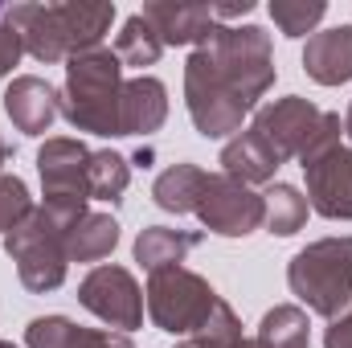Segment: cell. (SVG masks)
Masks as SVG:
<instances>
[{"mask_svg":"<svg viewBox=\"0 0 352 348\" xmlns=\"http://www.w3.org/2000/svg\"><path fill=\"white\" fill-rule=\"evenodd\" d=\"M263 201H266V230L270 234H278V238H291V234H299L303 230V221H307V197L295 188V184H270L263 193Z\"/></svg>","mask_w":352,"mask_h":348,"instance_id":"cell-24","label":"cell"},{"mask_svg":"<svg viewBox=\"0 0 352 348\" xmlns=\"http://www.w3.org/2000/svg\"><path fill=\"white\" fill-rule=\"evenodd\" d=\"M160 54H164V41H160V33L144 21V12L127 17L123 29H119V37H115V58H119L123 66L144 70V66H156Z\"/></svg>","mask_w":352,"mask_h":348,"instance_id":"cell-23","label":"cell"},{"mask_svg":"<svg viewBox=\"0 0 352 348\" xmlns=\"http://www.w3.org/2000/svg\"><path fill=\"white\" fill-rule=\"evenodd\" d=\"M119 246V221L111 213H87L66 230V254L70 262H98Z\"/></svg>","mask_w":352,"mask_h":348,"instance_id":"cell-21","label":"cell"},{"mask_svg":"<svg viewBox=\"0 0 352 348\" xmlns=\"http://www.w3.org/2000/svg\"><path fill=\"white\" fill-rule=\"evenodd\" d=\"M307 205L328 221H352V148H332L320 160L303 164Z\"/></svg>","mask_w":352,"mask_h":348,"instance_id":"cell-12","label":"cell"},{"mask_svg":"<svg viewBox=\"0 0 352 348\" xmlns=\"http://www.w3.org/2000/svg\"><path fill=\"white\" fill-rule=\"evenodd\" d=\"M144 21L160 33L164 45H201L217 25L213 4H180V0L144 4Z\"/></svg>","mask_w":352,"mask_h":348,"instance_id":"cell-14","label":"cell"},{"mask_svg":"<svg viewBox=\"0 0 352 348\" xmlns=\"http://www.w3.org/2000/svg\"><path fill=\"white\" fill-rule=\"evenodd\" d=\"M25 345L29 348H135L127 332L115 328H78L66 316H37L25 328Z\"/></svg>","mask_w":352,"mask_h":348,"instance_id":"cell-16","label":"cell"},{"mask_svg":"<svg viewBox=\"0 0 352 348\" xmlns=\"http://www.w3.org/2000/svg\"><path fill=\"white\" fill-rule=\"evenodd\" d=\"M324 348H352V307L344 316L332 320V328H328V336H324Z\"/></svg>","mask_w":352,"mask_h":348,"instance_id":"cell-29","label":"cell"},{"mask_svg":"<svg viewBox=\"0 0 352 348\" xmlns=\"http://www.w3.org/2000/svg\"><path fill=\"white\" fill-rule=\"evenodd\" d=\"M278 152L266 144L263 135L250 127V131H238L226 148H221V173L242 180V184H266L274 180V168H278Z\"/></svg>","mask_w":352,"mask_h":348,"instance_id":"cell-18","label":"cell"},{"mask_svg":"<svg viewBox=\"0 0 352 348\" xmlns=\"http://www.w3.org/2000/svg\"><path fill=\"white\" fill-rule=\"evenodd\" d=\"M320 127H324V111L299 94L274 98L254 115V131L278 152V160H303V152L311 148Z\"/></svg>","mask_w":352,"mask_h":348,"instance_id":"cell-11","label":"cell"},{"mask_svg":"<svg viewBox=\"0 0 352 348\" xmlns=\"http://www.w3.org/2000/svg\"><path fill=\"white\" fill-rule=\"evenodd\" d=\"M344 131H349V140H352V102H349V115H344Z\"/></svg>","mask_w":352,"mask_h":348,"instance_id":"cell-31","label":"cell"},{"mask_svg":"<svg viewBox=\"0 0 352 348\" xmlns=\"http://www.w3.org/2000/svg\"><path fill=\"white\" fill-rule=\"evenodd\" d=\"M197 217L205 221V230H213L221 238H246V234H254L266 221V201H263V193H254L250 184L217 173V176H209V184L201 193Z\"/></svg>","mask_w":352,"mask_h":348,"instance_id":"cell-9","label":"cell"},{"mask_svg":"<svg viewBox=\"0 0 352 348\" xmlns=\"http://www.w3.org/2000/svg\"><path fill=\"white\" fill-rule=\"evenodd\" d=\"M4 111H8V119H12L16 131H25V135H45L50 123H54L58 111H62V98H58V90L50 87L45 78L21 74V78H12L8 90H4Z\"/></svg>","mask_w":352,"mask_h":348,"instance_id":"cell-13","label":"cell"},{"mask_svg":"<svg viewBox=\"0 0 352 348\" xmlns=\"http://www.w3.org/2000/svg\"><path fill=\"white\" fill-rule=\"evenodd\" d=\"M119 98H123V62L115 50H87L70 58L62 115L90 135H119Z\"/></svg>","mask_w":352,"mask_h":348,"instance_id":"cell-2","label":"cell"},{"mask_svg":"<svg viewBox=\"0 0 352 348\" xmlns=\"http://www.w3.org/2000/svg\"><path fill=\"white\" fill-rule=\"evenodd\" d=\"M78 303L115 332H131L144 324V291L127 266H111V262L94 266L78 287Z\"/></svg>","mask_w":352,"mask_h":348,"instance_id":"cell-10","label":"cell"},{"mask_svg":"<svg viewBox=\"0 0 352 348\" xmlns=\"http://www.w3.org/2000/svg\"><path fill=\"white\" fill-rule=\"evenodd\" d=\"M4 160H8V144L0 140V164H4Z\"/></svg>","mask_w":352,"mask_h":348,"instance_id":"cell-33","label":"cell"},{"mask_svg":"<svg viewBox=\"0 0 352 348\" xmlns=\"http://www.w3.org/2000/svg\"><path fill=\"white\" fill-rule=\"evenodd\" d=\"M21 54H25L21 33H16L8 21H0V78H4V74H12V66L21 62Z\"/></svg>","mask_w":352,"mask_h":348,"instance_id":"cell-28","label":"cell"},{"mask_svg":"<svg viewBox=\"0 0 352 348\" xmlns=\"http://www.w3.org/2000/svg\"><path fill=\"white\" fill-rule=\"evenodd\" d=\"M287 283L307 312L324 320L344 316L352 307V238H320L303 246L287 266Z\"/></svg>","mask_w":352,"mask_h":348,"instance_id":"cell-3","label":"cell"},{"mask_svg":"<svg viewBox=\"0 0 352 348\" xmlns=\"http://www.w3.org/2000/svg\"><path fill=\"white\" fill-rule=\"evenodd\" d=\"M29 209H33V197H29L25 180H21V176L0 173V234H8Z\"/></svg>","mask_w":352,"mask_h":348,"instance_id":"cell-27","label":"cell"},{"mask_svg":"<svg viewBox=\"0 0 352 348\" xmlns=\"http://www.w3.org/2000/svg\"><path fill=\"white\" fill-rule=\"evenodd\" d=\"M221 74V83L234 90L246 111L274 87V54L270 33L258 25H213V33L197 45Z\"/></svg>","mask_w":352,"mask_h":348,"instance_id":"cell-4","label":"cell"},{"mask_svg":"<svg viewBox=\"0 0 352 348\" xmlns=\"http://www.w3.org/2000/svg\"><path fill=\"white\" fill-rule=\"evenodd\" d=\"M4 21L21 33V45L37 62H70L87 50H98L115 21V4H12L4 8Z\"/></svg>","mask_w":352,"mask_h":348,"instance_id":"cell-1","label":"cell"},{"mask_svg":"<svg viewBox=\"0 0 352 348\" xmlns=\"http://www.w3.org/2000/svg\"><path fill=\"white\" fill-rule=\"evenodd\" d=\"M328 4L324 0H270V21L287 33V37H303L324 21Z\"/></svg>","mask_w":352,"mask_h":348,"instance_id":"cell-26","label":"cell"},{"mask_svg":"<svg viewBox=\"0 0 352 348\" xmlns=\"http://www.w3.org/2000/svg\"><path fill=\"white\" fill-rule=\"evenodd\" d=\"M184 107H188L192 127L205 140L238 135L242 119H246V102L221 83V74L213 70L205 50H192L188 62H184Z\"/></svg>","mask_w":352,"mask_h":348,"instance_id":"cell-8","label":"cell"},{"mask_svg":"<svg viewBox=\"0 0 352 348\" xmlns=\"http://www.w3.org/2000/svg\"><path fill=\"white\" fill-rule=\"evenodd\" d=\"M246 12H254V0H234V4H213V17H217V25H221V21H234V17H246Z\"/></svg>","mask_w":352,"mask_h":348,"instance_id":"cell-30","label":"cell"},{"mask_svg":"<svg viewBox=\"0 0 352 348\" xmlns=\"http://www.w3.org/2000/svg\"><path fill=\"white\" fill-rule=\"evenodd\" d=\"M66 221H58L45 205H33L8 234H4V250L8 259L16 262V274L21 283L33 291V295H45V291H58L66 283Z\"/></svg>","mask_w":352,"mask_h":348,"instance_id":"cell-5","label":"cell"},{"mask_svg":"<svg viewBox=\"0 0 352 348\" xmlns=\"http://www.w3.org/2000/svg\"><path fill=\"white\" fill-rule=\"evenodd\" d=\"M127 180H131V168L119 152H90V201H111L119 205L123 193H127Z\"/></svg>","mask_w":352,"mask_h":348,"instance_id":"cell-25","label":"cell"},{"mask_svg":"<svg viewBox=\"0 0 352 348\" xmlns=\"http://www.w3.org/2000/svg\"><path fill=\"white\" fill-rule=\"evenodd\" d=\"M221 295L188 266H164L148 279V316L160 332L173 336H197L209 316L217 312Z\"/></svg>","mask_w":352,"mask_h":348,"instance_id":"cell-6","label":"cell"},{"mask_svg":"<svg viewBox=\"0 0 352 348\" xmlns=\"http://www.w3.org/2000/svg\"><path fill=\"white\" fill-rule=\"evenodd\" d=\"M234 348H263V345H258V340H238Z\"/></svg>","mask_w":352,"mask_h":348,"instance_id":"cell-32","label":"cell"},{"mask_svg":"<svg viewBox=\"0 0 352 348\" xmlns=\"http://www.w3.org/2000/svg\"><path fill=\"white\" fill-rule=\"evenodd\" d=\"M263 348H307L311 340V324H307V312L295 307V303H278L270 307L258 324V336Z\"/></svg>","mask_w":352,"mask_h":348,"instance_id":"cell-22","label":"cell"},{"mask_svg":"<svg viewBox=\"0 0 352 348\" xmlns=\"http://www.w3.org/2000/svg\"><path fill=\"white\" fill-rule=\"evenodd\" d=\"M201 246L197 230H168V226H148L135 238V262H144L148 270H164V266H180L188 250Z\"/></svg>","mask_w":352,"mask_h":348,"instance_id":"cell-19","label":"cell"},{"mask_svg":"<svg viewBox=\"0 0 352 348\" xmlns=\"http://www.w3.org/2000/svg\"><path fill=\"white\" fill-rule=\"evenodd\" d=\"M303 70L320 87L352 83V25H336V29L311 33L307 50H303Z\"/></svg>","mask_w":352,"mask_h":348,"instance_id":"cell-17","label":"cell"},{"mask_svg":"<svg viewBox=\"0 0 352 348\" xmlns=\"http://www.w3.org/2000/svg\"><path fill=\"white\" fill-rule=\"evenodd\" d=\"M0 21H4V8H0Z\"/></svg>","mask_w":352,"mask_h":348,"instance_id":"cell-35","label":"cell"},{"mask_svg":"<svg viewBox=\"0 0 352 348\" xmlns=\"http://www.w3.org/2000/svg\"><path fill=\"white\" fill-rule=\"evenodd\" d=\"M0 348H16V345H12V340H0Z\"/></svg>","mask_w":352,"mask_h":348,"instance_id":"cell-34","label":"cell"},{"mask_svg":"<svg viewBox=\"0 0 352 348\" xmlns=\"http://www.w3.org/2000/svg\"><path fill=\"white\" fill-rule=\"evenodd\" d=\"M168 119V87L152 74L123 83L119 98V135H152Z\"/></svg>","mask_w":352,"mask_h":348,"instance_id":"cell-15","label":"cell"},{"mask_svg":"<svg viewBox=\"0 0 352 348\" xmlns=\"http://www.w3.org/2000/svg\"><path fill=\"white\" fill-rule=\"evenodd\" d=\"M205 184H209V173L205 168H197V164H173V168H164V173L156 176L152 197L168 213H197Z\"/></svg>","mask_w":352,"mask_h":348,"instance_id":"cell-20","label":"cell"},{"mask_svg":"<svg viewBox=\"0 0 352 348\" xmlns=\"http://www.w3.org/2000/svg\"><path fill=\"white\" fill-rule=\"evenodd\" d=\"M37 173H41V188H45V209L74 226L78 217H87L90 201V148L82 140H45V148L37 152Z\"/></svg>","mask_w":352,"mask_h":348,"instance_id":"cell-7","label":"cell"}]
</instances>
